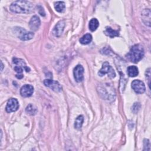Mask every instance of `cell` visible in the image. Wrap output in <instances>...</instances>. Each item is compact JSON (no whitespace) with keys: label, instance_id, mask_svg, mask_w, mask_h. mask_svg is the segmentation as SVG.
Masks as SVG:
<instances>
[{"label":"cell","instance_id":"obj_1","mask_svg":"<svg viewBox=\"0 0 151 151\" xmlns=\"http://www.w3.org/2000/svg\"><path fill=\"white\" fill-rule=\"evenodd\" d=\"M33 4L28 1H16L13 2L9 6L11 11L20 14L30 13L33 11Z\"/></svg>","mask_w":151,"mask_h":151},{"label":"cell","instance_id":"obj_2","mask_svg":"<svg viewBox=\"0 0 151 151\" xmlns=\"http://www.w3.org/2000/svg\"><path fill=\"white\" fill-rule=\"evenodd\" d=\"M144 55V50L142 46L140 44L133 45L130 50L129 52L126 55L127 58L134 63L139 62Z\"/></svg>","mask_w":151,"mask_h":151},{"label":"cell","instance_id":"obj_3","mask_svg":"<svg viewBox=\"0 0 151 151\" xmlns=\"http://www.w3.org/2000/svg\"><path fill=\"white\" fill-rule=\"evenodd\" d=\"M106 74H107L108 75V76L111 78H114L116 76V73H115L114 69L111 67V66L107 61L104 62L101 68L98 72V74L100 77L104 76Z\"/></svg>","mask_w":151,"mask_h":151},{"label":"cell","instance_id":"obj_4","mask_svg":"<svg viewBox=\"0 0 151 151\" xmlns=\"http://www.w3.org/2000/svg\"><path fill=\"white\" fill-rule=\"evenodd\" d=\"M15 33L17 34V37L22 41L29 40L34 36V34L32 32L27 31L25 29L21 27L15 28Z\"/></svg>","mask_w":151,"mask_h":151},{"label":"cell","instance_id":"obj_5","mask_svg":"<svg viewBox=\"0 0 151 151\" xmlns=\"http://www.w3.org/2000/svg\"><path fill=\"white\" fill-rule=\"evenodd\" d=\"M44 84L45 86L48 87L55 92H60L62 90L61 86L57 81L50 79H45L44 80Z\"/></svg>","mask_w":151,"mask_h":151},{"label":"cell","instance_id":"obj_6","mask_svg":"<svg viewBox=\"0 0 151 151\" xmlns=\"http://www.w3.org/2000/svg\"><path fill=\"white\" fill-rule=\"evenodd\" d=\"M132 87L133 90L138 94L143 93L146 90L144 83L139 80H133L132 83Z\"/></svg>","mask_w":151,"mask_h":151},{"label":"cell","instance_id":"obj_7","mask_svg":"<svg viewBox=\"0 0 151 151\" xmlns=\"http://www.w3.org/2000/svg\"><path fill=\"white\" fill-rule=\"evenodd\" d=\"M18 108H19V103L18 100L16 99L12 98L8 101L6 107H5V110L6 112L11 113V112H14L17 111Z\"/></svg>","mask_w":151,"mask_h":151},{"label":"cell","instance_id":"obj_8","mask_svg":"<svg viewBox=\"0 0 151 151\" xmlns=\"http://www.w3.org/2000/svg\"><path fill=\"white\" fill-rule=\"evenodd\" d=\"M83 73H84V68L82 67V65H77V66H76V67L74 68L73 74H74V78L77 82L80 83L83 80V78H84Z\"/></svg>","mask_w":151,"mask_h":151},{"label":"cell","instance_id":"obj_9","mask_svg":"<svg viewBox=\"0 0 151 151\" xmlns=\"http://www.w3.org/2000/svg\"><path fill=\"white\" fill-rule=\"evenodd\" d=\"M34 92V87L30 84L24 85L20 90V94L24 97L31 96Z\"/></svg>","mask_w":151,"mask_h":151},{"label":"cell","instance_id":"obj_10","mask_svg":"<svg viewBox=\"0 0 151 151\" xmlns=\"http://www.w3.org/2000/svg\"><path fill=\"white\" fill-rule=\"evenodd\" d=\"M65 27V22L64 21H59L54 27L52 30V34L55 37H59L62 34L64 28Z\"/></svg>","mask_w":151,"mask_h":151},{"label":"cell","instance_id":"obj_11","mask_svg":"<svg viewBox=\"0 0 151 151\" xmlns=\"http://www.w3.org/2000/svg\"><path fill=\"white\" fill-rule=\"evenodd\" d=\"M40 19L38 16L34 15L31 17L29 22V27L30 29L33 31H36L38 29L40 26Z\"/></svg>","mask_w":151,"mask_h":151},{"label":"cell","instance_id":"obj_12","mask_svg":"<svg viewBox=\"0 0 151 151\" xmlns=\"http://www.w3.org/2000/svg\"><path fill=\"white\" fill-rule=\"evenodd\" d=\"M142 18L145 25L150 26V10L149 9H145L142 13Z\"/></svg>","mask_w":151,"mask_h":151},{"label":"cell","instance_id":"obj_13","mask_svg":"<svg viewBox=\"0 0 151 151\" xmlns=\"http://www.w3.org/2000/svg\"><path fill=\"white\" fill-rule=\"evenodd\" d=\"M13 63L16 65H19L21 66L25 71L27 72H29L30 71V68L27 66L24 60L21 58H13L12 59Z\"/></svg>","mask_w":151,"mask_h":151},{"label":"cell","instance_id":"obj_14","mask_svg":"<svg viewBox=\"0 0 151 151\" xmlns=\"http://www.w3.org/2000/svg\"><path fill=\"white\" fill-rule=\"evenodd\" d=\"M104 33L108 37L110 38H114L115 37H118L119 35V32L116 30L113 29L110 27H107L106 30L104 31Z\"/></svg>","mask_w":151,"mask_h":151},{"label":"cell","instance_id":"obj_15","mask_svg":"<svg viewBox=\"0 0 151 151\" xmlns=\"http://www.w3.org/2000/svg\"><path fill=\"white\" fill-rule=\"evenodd\" d=\"M127 72L128 75L132 77H136L139 74L138 68L137 67H136L134 65L129 66L127 69Z\"/></svg>","mask_w":151,"mask_h":151},{"label":"cell","instance_id":"obj_16","mask_svg":"<svg viewBox=\"0 0 151 151\" xmlns=\"http://www.w3.org/2000/svg\"><path fill=\"white\" fill-rule=\"evenodd\" d=\"M92 41V36L90 34H87L84 35H83L80 39V42L81 44L86 45L89 44Z\"/></svg>","mask_w":151,"mask_h":151},{"label":"cell","instance_id":"obj_17","mask_svg":"<svg viewBox=\"0 0 151 151\" xmlns=\"http://www.w3.org/2000/svg\"><path fill=\"white\" fill-rule=\"evenodd\" d=\"M99 25V22L96 18H93L89 22V29L91 31H94L97 29Z\"/></svg>","mask_w":151,"mask_h":151},{"label":"cell","instance_id":"obj_18","mask_svg":"<svg viewBox=\"0 0 151 151\" xmlns=\"http://www.w3.org/2000/svg\"><path fill=\"white\" fill-rule=\"evenodd\" d=\"M55 9L58 12H62L65 9V3L63 1H57L54 3Z\"/></svg>","mask_w":151,"mask_h":151},{"label":"cell","instance_id":"obj_19","mask_svg":"<svg viewBox=\"0 0 151 151\" xmlns=\"http://www.w3.org/2000/svg\"><path fill=\"white\" fill-rule=\"evenodd\" d=\"M83 120H84V117L82 115H80L79 116H78L76 119V121H75V123H74V127L76 129H80L81 126H82V124H83Z\"/></svg>","mask_w":151,"mask_h":151},{"label":"cell","instance_id":"obj_20","mask_svg":"<svg viewBox=\"0 0 151 151\" xmlns=\"http://www.w3.org/2000/svg\"><path fill=\"white\" fill-rule=\"evenodd\" d=\"M25 111L28 114H29L30 115H35L37 112V109L34 105L29 104L26 107Z\"/></svg>","mask_w":151,"mask_h":151},{"label":"cell","instance_id":"obj_21","mask_svg":"<svg viewBox=\"0 0 151 151\" xmlns=\"http://www.w3.org/2000/svg\"><path fill=\"white\" fill-rule=\"evenodd\" d=\"M140 103H135L134 104V105L133 106V107H132V110H133V111L134 112V113H137L138 111H139V109H140Z\"/></svg>","mask_w":151,"mask_h":151},{"label":"cell","instance_id":"obj_22","mask_svg":"<svg viewBox=\"0 0 151 151\" xmlns=\"http://www.w3.org/2000/svg\"><path fill=\"white\" fill-rule=\"evenodd\" d=\"M3 67H4V65H3L2 62H1V71H2V70H3Z\"/></svg>","mask_w":151,"mask_h":151}]
</instances>
